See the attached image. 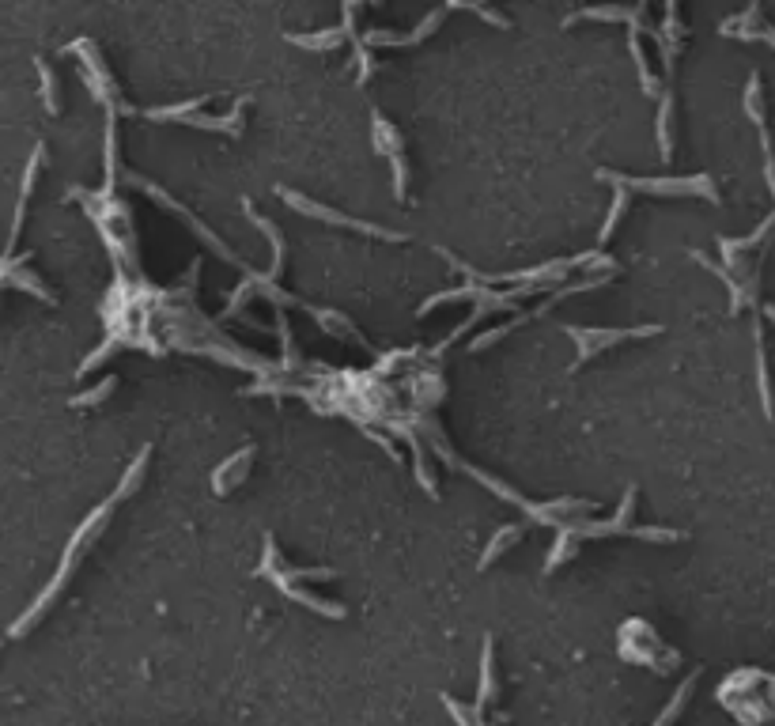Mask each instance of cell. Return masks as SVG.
Masks as SVG:
<instances>
[{"instance_id":"15","label":"cell","mask_w":775,"mask_h":726,"mask_svg":"<svg viewBox=\"0 0 775 726\" xmlns=\"http://www.w3.org/2000/svg\"><path fill=\"white\" fill-rule=\"evenodd\" d=\"M114 386H118V379H114V375H106V379L99 382V386H91L87 394H76L72 405H76V409H84V405H99V401L110 398V390H114Z\"/></svg>"},{"instance_id":"6","label":"cell","mask_w":775,"mask_h":726,"mask_svg":"<svg viewBox=\"0 0 775 726\" xmlns=\"http://www.w3.org/2000/svg\"><path fill=\"white\" fill-rule=\"evenodd\" d=\"M375 148H379V156L394 159V197L401 201V197H405L409 167H405V156H401V137H397V129L382 118V114H375Z\"/></svg>"},{"instance_id":"3","label":"cell","mask_w":775,"mask_h":726,"mask_svg":"<svg viewBox=\"0 0 775 726\" xmlns=\"http://www.w3.org/2000/svg\"><path fill=\"white\" fill-rule=\"evenodd\" d=\"M598 178L605 182H617L620 190H643V193H666V197H707V201H719V190L707 174H696V178H624V174L613 171H598Z\"/></svg>"},{"instance_id":"14","label":"cell","mask_w":775,"mask_h":726,"mask_svg":"<svg viewBox=\"0 0 775 726\" xmlns=\"http://www.w3.org/2000/svg\"><path fill=\"white\" fill-rule=\"evenodd\" d=\"M692 685H696V674H692V677H689V681H685V685H681V689L673 692L670 708L662 711V715H658V719H655V723H651V726H670V723H673V719H677V715H681V708H685V700H689V692H692Z\"/></svg>"},{"instance_id":"2","label":"cell","mask_w":775,"mask_h":726,"mask_svg":"<svg viewBox=\"0 0 775 726\" xmlns=\"http://www.w3.org/2000/svg\"><path fill=\"white\" fill-rule=\"evenodd\" d=\"M261 575L265 579H273L276 587L284 590L292 602L299 605H307V609H314L318 617H333V621H341L345 617V605H337V602H326V598H318V594H310L303 583L307 579H314V583H326V579H333V571L326 568H314V571H295L288 568L284 560H280V553H276V545L273 541H265V560H261Z\"/></svg>"},{"instance_id":"8","label":"cell","mask_w":775,"mask_h":726,"mask_svg":"<svg viewBox=\"0 0 775 726\" xmlns=\"http://www.w3.org/2000/svg\"><path fill=\"white\" fill-rule=\"evenodd\" d=\"M518 537H522V526H503L500 534L492 537V545H488V549L481 553V568H492V564H496V556L507 553Z\"/></svg>"},{"instance_id":"4","label":"cell","mask_w":775,"mask_h":726,"mask_svg":"<svg viewBox=\"0 0 775 726\" xmlns=\"http://www.w3.org/2000/svg\"><path fill=\"white\" fill-rule=\"evenodd\" d=\"M571 333V341L579 345V356H575V363L571 367H579V363H586L594 352H602V348L609 345H620V341H636V337H655V333H662V326H643V329H568Z\"/></svg>"},{"instance_id":"7","label":"cell","mask_w":775,"mask_h":726,"mask_svg":"<svg viewBox=\"0 0 775 726\" xmlns=\"http://www.w3.org/2000/svg\"><path fill=\"white\" fill-rule=\"evenodd\" d=\"M254 462V447H242L239 454H231L224 466L212 473V488L224 496V492H231V484H239L242 477H246V466Z\"/></svg>"},{"instance_id":"5","label":"cell","mask_w":775,"mask_h":726,"mask_svg":"<svg viewBox=\"0 0 775 726\" xmlns=\"http://www.w3.org/2000/svg\"><path fill=\"white\" fill-rule=\"evenodd\" d=\"M280 197H284V201H288V205H292V208H299V212H307V216H314V220H326V224H337V227H352V231H363V235H375V239L405 242V235H401V231H386V227L363 224V220H348V216H341V212H333V208H326V205H314L310 197H299V193H292V190H280Z\"/></svg>"},{"instance_id":"1","label":"cell","mask_w":775,"mask_h":726,"mask_svg":"<svg viewBox=\"0 0 775 726\" xmlns=\"http://www.w3.org/2000/svg\"><path fill=\"white\" fill-rule=\"evenodd\" d=\"M114 503H118V500L110 496V500L99 503V507H95V511H91V515H87V519L80 522V526H76V534H72V541L65 545V556H61V564H57L53 579L46 583V590H42L35 602H31V609H27V613H23V617H19V621L12 624V628H8V636H12V640L27 636V632H31V628H35V624L42 621V613L50 609L53 598H57V594L65 590V583L72 579V571H76V564H80V556H84L87 549H91V541H95V537H99V534L106 530V522H110V511H114Z\"/></svg>"},{"instance_id":"9","label":"cell","mask_w":775,"mask_h":726,"mask_svg":"<svg viewBox=\"0 0 775 726\" xmlns=\"http://www.w3.org/2000/svg\"><path fill=\"white\" fill-rule=\"evenodd\" d=\"M492 651H496V643L484 640V658H481V689H477V708L492 700V692H496V666H492Z\"/></svg>"},{"instance_id":"12","label":"cell","mask_w":775,"mask_h":726,"mask_svg":"<svg viewBox=\"0 0 775 726\" xmlns=\"http://www.w3.org/2000/svg\"><path fill=\"white\" fill-rule=\"evenodd\" d=\"M292 46H303V50H333L345 42V31H322V35H288Z\"/></svg>"},{"instance_id":"11","label":"cell","mask_w":775,"mask_h":726,"mask_svg":"<svg viewBox=\"0 0 775 726\" xmlns=\"http://www.w3.org/2000/svg\"><path fill=\"white\" fill-rule=\"evenodd\" d=\"M35 69H38V80H42V103H46V110L50 114H61V99H57V76H53V69L38 57L35 61Z\"/></svg>"},{"instance_id":"13","label":"cell","mask_w":775,"mask_h":726,"mask_svg":"<svg viewBox=\"0 0 775 726\" xmlns=\"http://www.w3.org/2000/svg\"><path fill=\"white\" fill-rule=\"evenodd\" d=\"M208 103V95H201V99H190V103H178V106H159V110H144V118H152V121H167V118H186L190 121L193 110H201V106Z\"/></svg>"},{"instance_id":"10","label":"cell","mask_w":775,"mask_h":726,"mask_svg":"<svg viewBox=\"0 0 775 726\" xmlns=\"http://www.w3.org/2000/svg\"><path fill=\"white\" fill-rule=\"evenodd\" d=\"M148 454H152V450L144 447V450L137 454V462L125 469V477H121V488L114 492V500H118V503L125 500V496H133V492L140 488V477H144V469H148Z\"/></svg>"}]
</instances>
